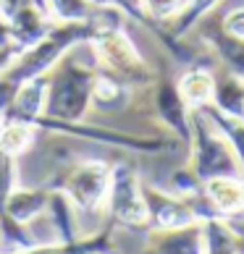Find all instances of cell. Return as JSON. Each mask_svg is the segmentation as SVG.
Instances as JSON below:
<instances>
[{"label":"cell","instance_id":"8","mask_svg":"<svg viewBox=\"0 0 244 254\" xmlns=\"http://www.w3.org/2000/svg\"><path fill=\"white\" fill-rule=\"evenodd\" d=\"M153 108L158 121L179 139V142L189 144L192 139V108L186 105V100L181 97L179 87L173 79L161 76L153 79Z\"/></svg>","mask_w":244,"mask_h":254},{"label":"cell","instance_id":"15","mask_svg":"<svg viewBox=\"0 0 244 254\" xmlns=\"http://www.w3.org/2000/svg\"><path fill=\"white\" fill-rule=\"evenodd\" d=\"M92 252H102V254H116L113 252V228H102L100 233L89 239H77V241H58L53 244H40L37 241L29 249H11L3 254H92Z\"/></svg>","mask_w":244,"mask_h":254},{"label":"cell","instance_id":"33","mask_svg":"<svg viewBox=\"0 0 244 254\" xmlns=\"http://www.w3.org/2000/svg\"><path fill=\"white\" fill-rule=\"evenodd\" d=\"M3 128H5V118H3V113H0V134H3Z\"/></svg>","mask_w":244,"mask_h":254},{"label":"cell","instance_id":"25","mask_svg":"<svg viewBox=\"0 0 244 254\" xmlns=\"http://www.w3.org/2000/svg\"><path fill=\"white\" fill-rule=\"evenodd\" d=\"M139 5H142V13L155 24H165L171 21V18L181 11L184 0H139Z\"/></svg>","mask_w":244,"mask_h":254},{"label":"cell","instance_id":"7","mask_svg":"<svg viewBox=\"0 0 244 254\" xmlns=\"http://www.w3.org/2000/svg\"><path fill=\"white\" fill-rule=\"evenodd\" d=\"M110 186V165L102 160H84L71 168H66V173L53 184V189H61L74 207L81 212H100L105 207Z\"/></svg>","mask_w":244,"mask_h":254},{"label":"cell","instance_id":"24","mask_svg":"<svg viewBox=\"0 0 244 254\" xmlns=\"http://www.w3.org/2000/svg\"><path fill=\"white\" fill-rule=\"evenodd\" d=\"M37 126L29 124H5L3 134H0V152L11 155V157H21L26 149L34 144V136H37Z\"/></svg>","mask_w":244,"mask_h":254},{"label":"cell","instance_id":"4","mask_svg":"<svg viewBox=\"0 0 244 254\" xmlns=\"http://www.w3.org/2000/svg\"><path fill=\"white\" fill-rule=\"evenodd\" d=\"M186 147H189V168L200 181H210L218 176H242V165L231 144L200 108L192 110V139Z\"/></svg>","mask_w":244,"mask_h":254},{"label":"cell","instance_id":"14","mask_svg":"<svg viewBox=\"0 0 244 254\" xmlns=\"http://www.w3.org/2000/svg\"><path fill=\"white\" fill-rule=\"evenodd\" d=\"M205 194L221 218H239L244 212V176H218L205 181Z\"/></svg>","mask_w":244,"mask_h":254},{"label":"cell","instance_id":"32","mask_svg":"<svg viewBox=\"0 0 244 254\" xmlns=\"http://www.w3.org/2000/svg\"><path fill=\"white\" fill-rule=\"evenodd\" d=\"M92 5H113V0H89Z\"/></svg>","mask_w":244,"mask_h":254},{"label":"cell","instance_id":"3","mask_svg":"<svg viewBox=\"0 0 244 254\" xmlns=\"http://www.w3.org/2000/svg\"><path fill=\"white\" fill-rule=\"evenodd\" d=\"M97 65H84L74 58V50L61 58V63L48 73V118L58 121H84L92 110V81Z\"/></svg>","mask_w":244,"mask_h":254},{"label":"cell","instance_id":"18","mask_svg":"<svg viewBox=\"0 0 244 254\" xmlns=\"http://www.w3.org/2000/svg\"><path fill=\"white\" fill-rule=\"evenodd\" d=\"M205 254H244V233L234 228L229 218H205L202 220Z\"/></svg>","mask_w":244,"mask_h":254},{"label":"cell","instance_id":"30","mask_svg":"<svg viewBox=\"0 0 244 254\" xmlns=\"http://www.w3.org/2000/svg\"><path fill=\"white\" fill-rule=\"evenodd\" d=\"M18 53H21V50H18L16 45H8V48H0V73H3V71L8 68V65H11V63L18 58Z\"/></svg>","mask_w":244,"mask_h":254},{"label":"cell","instance_id":"28","mask_svg":"<svg viewBox=\"0 0 244 254\" xmlns=\"http://www.w3.org/2000/svg\"><path fill=\"white\" fill-rule=\"evenodd\" d=\"M221 26H223V32H226V34L244 40V5L231 8V11L221 18Z\"/></svg>","mask_w":244,"mask_h":254},{"label":"cell","instance_id":"21","mask_svg":"<svg viewBox=\"0 0 244 254\" xmlns=\"http://www.w3.org/2000/svg\"><path fill=\"white\" fill-rule=\"evenodd\" d=\"M48 215L55 225V239L58 241H77V207L61 189L50 186V199H48Z\"/></svg>","mask_w":244,"mask_h":254},{"label":"cell","instance_id":"34","mask_svg":"<svg viewBox=\"0 0 244 254\" xmlns=\"http://www.w3.org/2000/svg\"><path fill=\"white\" fill-rule=\"evenodd\" d=\"M92 254H102V252H92Z\"/></svg>","mask_w":244,"mask_h":254},{"label":"cell","instance_id":"17","mask_svg":"<svg viewBox=\"0 0 244 254\" xmlns=\"http://www.w3.org/2000/svg\"><path fill=\"white\" fill-rule=\"evenodd\" d=\"M48 199H50V186H40V189L16 186V189L8 194L3 212L8 215V218L29 225V223H34L37 218H42V215L48 212Z\"/></svg>","mask_w":244,"mask_h":254},{"label":"cell","instance_id":"26","mask_svg":"<svg viewBox=\"0 0 244 254\" xmlns=\"http://www.w3.org/2000/svg\"><path fill=\"white\" fill-rule=\"evenodd\" d=\"M13 189H16V157L0 152V212H3L5 199Z\"/></svg>","mask_w":244,"mask_h":254},{"label":"cell","instance_id":"6","mask_svg":"<svg viewBox=\"0 0 244 254\" xmlns=\"http://www.w3.org/2000/svg\"><path fill=\"white\" fill-rule=\"evenodd\" d=\"M105 207L110 212V220L118 225H129V228H145V225H150L142 181H139L131 163L110 165V186H108Z\"/></svg>","mask_w":244,"mask_h":254},{"label":"cell","instance_id":"22","mask_svg":"<svg viewBox=\"0 0 244 254\" xmlns=\"http://www.w3.org/2000/svg\"><path fill=\"white\" fill-rule=\"evenodd\" d=\"M200 110L208 116L210 124L218 128L223 136H226V142L231 144L234 155H237L239 165H242V176H244V121L231 118V116H223V113H218L213 105H202Z\"/></svg>","mask_w":244,"mask_h":254},{"label":"cell","instance_id":"1","mask_svg":"<svg viewBox=\"0 0 244 254\" xmlns=\"http://www.w3.org/2000/svg\"><path fill=\"white\" fill-rule=\"evenodd\" d=\"M124 18L126 16L116 5H100L92 16L95 37L89 42V50L95 53L100 68L113 71L131 87H150L155 79L153 68L124 32Z\"/></svg>","mask_w":244,"mask_h":254},{"label":"cell","instance_id":"9","mask_svg":"<svg viewBox=\"0 0 244 254\" xmlns=\"http://www.w3.org/2000/svg\"><path fill=\"white\" fill-rule=\"evenodd\" d=\"M145 202H147V215H150V225L153 228H179V225H189L197 223L194 207L184 199L181 194H171L165 189H158V186H145Z\"/></svg>","mask_w":244,"mask_h":254},{"label":"cell","instance_id":"19","mask_svg":"<svg viewBox=\"0 0 244 254\" xmlns=\"http://www.w3.org/2000/svg\"><path fill=\"white\" fill-rule=\"evenodd\" d=\"M210 105L218 113H223V116L244 121V79L234 76L231 71L215 73Z\"/></svg>","mask_w":244,"mask_h":254},{"label":"cell","instance_id":"27","mask_svg":"<svg viewBox=\"0 0 244 254\" xmlns=\"http://www.w3.org/2000/svg\"><path fill=\"white\" fill-rule=\"evenodd\" d=\"M113 5H116L126 18H131V21H137V24H142L145 29H153V21H150V18L142 13V5H139V0H113Z\"/></svg>","mask_w":244,"mask_h":254},{"label":"cell","instance_id":"29","mask_svg":"<svg viewBox=\"0 0 244 254\" xmlns=\"http://www.w3.org/2000/svg\"><path fill=\"white\" fill-rule=\"evenodd\" d=\"M16 89H18V84L11 81V79L5 76V73H0V113H5V108L11 105Z\"/></svg>","mask_w":244,"mask_h":254},{"label":"cell","instance_id":"13","mask_svg":"<svg viewBox=\"0 0 244 254\" xmlns=\"http://www.w3.org/2000/svg\"><path fill=\"white\" fill-rule=\"evenodd\" d=\"M134 87L126 84L108 68H95V81H92V108L100 113H118L129 108Z\"/></svg>","mask_w":244,"mask_h":254},{"label":"cell","instance_id":"31","mask_svg":"<svg viewBox=\"0 0 244 254\" xmlns=\"http://www.w3.org/2000/svg\"><path fill=\"white\" fill-rule=\"evenodd\" d=\"M8 45H13V34H11V24L5 21L3 16H0V48H8Z\"/></svg>","mask_w":244,"mask_h":254},{"label":"cell","instance_id":"12","mask_svg":"<svg viewBox=\"0 0 244 254\" xmlns=\"http://www.w3.org/2000/svg\"><path fill=\"white\" fill-rule=\"evenodd\" d=\"M45 102H48V76H37V79L18 84L11 105H8L5 113H3L5 124H29V126H34V121L45 113Z\"/></svg>","mask_w":244,"mask_h":254},{"label":"cell","instance_id":"20","mask_svg":"<svg viewBox=\"0 0 244 254\" xmlns=\"http://www.w3.org/2000/svg\"><path fill=\"white\" fill-rule=\"evenodd\" d=\"M213 81H215V73L208 71L205 65H192L184 76L176 81L181 97L186 100V105L192 110L194 108H202V105H210L213 100Z\"/></svg>","mask_w":244,"mask_h":254},{"label":"cell","instance_id":"16","mask_svg":"<svg viewBox=\"0 0 244 254\" xmlns=\"http://www.w3.org/2000/svg\"><path fill=\"white\" fill-rule=\"evenodd\" d=\"M8 24H11L13 45L18 50H26V48H32L37 40L45 37V32L53 26V18L45 11H40L37 5L24 3L11 18H8Z\"/></svg>","mask_w":244,"mask_h":254},{"label":"cell","instance_id":"2","mask_svg":"<svg viewBox=\"0 0 244 254\" xmlns=\"http://www.w3.org/2000/svg\"><path fill=\"white\" fill-rule=\"evenodd\" d=\"M95 37V24L81 21V24H55L45 32L42 40H37L32 48L18 53V58L3 71L11 81L24 84L37 76H48V73L66 58L71 50L89 45Z\"/></svg>","mask_w":244,"mask_h":254},{"label":"cell","instance_id":"10","mask_svg":"<svg viewBox=\"0 0 244 254\" xmlns=\"http://www.w3.org/2000/svg\"><path fill=\"white\" fill-rule=\"evenodd\" d=\"M142 254H205L202 220L179 228H153Z\"/></svg>","mask_w":244,"mask_h":254},{"label":"cell","instance_id":"11","mask_svg":"<svg viewBox=\"0 0 244 254\" xmlns=\"http://www.w3.org/2000/svg\"><path fill=\"white\" fill-rule=\"evenodd\" d=\"M197 32H200L202 42L210 45V50L218 55V61L223 63V68L231 71L234 76L244 79V40L223 32L221 18H213V13L205 16L202 21L197 24Z\"/></svg>","mask_w":244,"mask_h":254},{"label":"cell","instance_id":"35","mask_svg":"<svg viewBox=\"0 0 244 254\" xmlns=\"http://www.w3.org/2000/svg\"><path fill=\"white\" fill-rule=\"evenodd\" d=\"M242 233H244V231H242Z\"/></svg>","mask_w":244,"mask_h":254},{"label":"cell","instance_id":"5","mask_svg":"<svg viewBox=\"0 0 244 254\" xmlns=\"http://www.w3.org/2000/svg\"><path fill=\"white\" fill-rule=\"evenodd\" d=\"M34 126L45 128V131H55V134L74 136V139H87V142H97V144H108V147L131 149V152H139V155H158V152H165L168 147H173L171 142H165L161 136L129 134V131L108 128L100 124H89V121H58V118L40 116L34 121Z\"/></svg>","mask_w":244,"mask_h":254},{"label":"cell","instance_id":"23","mask_svg":"<svg viewBox=\"0 0 244 254\" xmlns=\"http://www.w3.org/2000/svg\"><path fill=\"white\" fill-rule=\"evenodd\" d=\"M100 5H92L89 0H48V11L55 24H81L92 21Z\"/></svg>","mask_w":244,"mask_h":254}]
</instances>
